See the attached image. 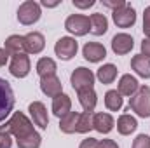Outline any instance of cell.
Instances as JSON below:
<instances>
[{"label":"cell","instance_id":"6da1fadb","mask_svg":"<svg viewBox=\"0 0 150 148\" xmlns=\"http://www.w3.org/2000/svg\"><path fill=\"white\" fill-rule=\"evenodd\" d=\"M0 131L14 134L16 141H18V148H38L40 147V141H42L40 134L33 129V124L21 111H16L5 122V125L0 127Z\"/></svg>","mask_w":150,"mask_h":148},{"label":"cell","instance_id":"7a4b0ae2","mask_svg":"<svg viewBox=\"0 0 150 148\" xmlns=\"http://www.w3.org/2000/svg\"><path fill=\"white\" fill-rule=\"evenodd\" d=\"M129 110L136 111V115H140L143 118H149L150 117V87L149 85L138 87V91L131 96Z\"/></svg>","mask_w":150,"mask_h":148},{"label":"cell","instance_id":"3957f363","mask_svg":"<svg viewBox=\"0 0 150 148\" xmlns=\"http://www.w3.org/2000/svg\"><path fill=\"white\" fill-rule=\"evenodd\" d=\"M14 108V92L11 84L5 78H0V122L7 118V115Z\"/></svg>","mask_w":150,"mask_h":148},{"label":"cell","instance_id":"277c9868","mask_svg":"<svg viewBox=\"0 0 150 148\" xmlns=\"http://www.w3.org/2000/svg\"><path fill=\"white\" fill-rule=\"evenodd\" d=\"M18 19L23 25H33L40 19V5L33 0L23 2L18 9Z\"/></svg>","mask_w":150,"mask_h":148},{"label":"cell","instance_id":"5b68a950","mask_svg":"<svg viewBox=\"0 0 150 148\" xmlns=\"http://www.w3.org/2000/svg\"><path fill=\"white\" fill-rule=\"evenodd\" d=\"M65 28L74 33L77 37H82L86 33L91 32V21L87 16H82V14H74V16H68L67 21H65Z\"/></svg>","mask_w":150,"mask_h":148},{"label":"cell","instance_id":"8992f818","mask_svg":"<svg viewBox=\"0 0 150 148\" xmlns=\"http://www.w3.org/2000/svg\"><path fill=\"white\" fill-rule=\"evenodd\" d=\"M93 84H94V73L84 66L77 68L72 73V85L77 92H80L84 89H93Z\"/></svg>","mask_w":150,"mask_h":148},{"label":"cell","instance_id":"52a82bcc","mask_svg":"<svg viewBox=\"0 0 150 148\" xmlns=\"http://www.w3.org/2000/svg\"><path fill=\"white\" fill-rule=\"evenodd\" d=\"M112 18H113V23H115L119 28H129V26H133L134 21H136V11H134L129 4H126L124 7L113 11Z\"/></svg>","mask_w":150,"mask_h":148},{"label":"cell","instance_id":"ba28073f","mask_svg":"<svg viewBox=\"0 0 150 148\" xmlns=\"http://www.w3.org/2000/svg\"><path fill=\"white\" fill-rule=\"evenodd\" d=\"M54 52H56V56L59 59L68 61L77 54V42L70 37H61L54 45Z\"/></svg>","mask_w":150,"mask_h":148},{"label":"cell","instance_id":"9c48e42d","mask_svg":"<svg viewBox=\"0 0 150 148\" xmlns=\"http://www.w3.org/2000/svg\"><path fill=\"white\" fill-rule=\"evenodd\" d=\"M9 72L18 77V78H23L30 73V59L26 54H16L12 56L11 59V65H9Z\"/></svg>","mask_w":150,"mask_h":148},{"label":"cell","instance_id":"30bf717a","mask_svg":"<svg viewBox=\"0 0 150 148\" xmlns=\"http://www.w3.org/2000/svg\"><path fill=\"white\" fill-rule=\"evenodd\" d=\"M40 89L44 94H47L49 98H56L59 94H63V85H61V80L56 77V75H51V77H44L40 80Z\"/></svg>","mask_w":150,"mask_h":148},{"label":"cell","instance_id":"8fae6325","mask_svg":"<svg viewBox=\"0 0 150 148\" xmlns=\"http://www.w3.org/2000/svg\"><path fill=\"white\" fill-rule=\"evenodd\" d=\"M28 111L35 122V125H38L40 129H47V124H49V117H47V110L44 106V103L40 101H33L30 106H28Z\"/></svg>","mask_w":150,"mask_h":148},{"label":"cell","instance_id":"7c38bea8","mask_svg":"<svg viewBox=\"0 0 150 148\" xmlns=\"http://www.w3.org/2000/svg\"><path fill=\"white\" fill-rule=\"evenodd\" d=\"M133 45H134V40H133L131 35H127V33H117L112 38V49H113V52L119 54V56L127 54L133 49Z\"/></svg>","mask_w":150,"mask_h":148},{"label":"cell","instance_id":"4fadbf2b","mask_svg":"<svg viewBox=\"0 0 150 148\" xmlns=\"http://www.w3.org/2000/svg\"><path fill=\"white\" fill-rule=\"evenodd\" d=\"M82 52H84V58L87 61H91V63H98V61H101L107 56V49L101 44H98V42H87L84 45Z\"/></svg>","mask_w":150,"mask_h":148},{"label":"cell","instance_id":"5bb4252c","mask_svg":"<svg viewBox=\"0 0 150 148\" xmlns=\"http://www.w3.org/2000/svg\"><path fill=\"white\" fill-rule=\"evenodd\" d=\"M93 129L101 134H108L113 129V118L110 113H94L93 115Z\"/></svg>","mask_w":150,"mask_h":148},{"label":"cell","instance_id":"9a60e30c","mask_svg":"<svg viewBox=\"0 0 150 148\" xmlns=\"http://www.w3.org/2000/svg\"><path fill=\"white\" fill-rule=\"evenodd\" d=\"M25 44H26V52L28 54H38L45 47L44 35L38 33V32H32V33L25 35Z\"/></svg>","mask_w":150,"mask_h":148},{"label":"cell","instance_id":"2e32d148","mask_svg":"<svg viewBox=\"0 0 150 148\" xmlns=\"http://www.w3.org/2000/svg\"><path fill=\"white\" fill-rule=\"evenodd\" d=\"M5 51L9 56H16V54H26V44L25 37L21 35H11L5 40Z\"/></svg>","mask_w":150,"mask_h":148},{"label":"cell","instance_id":"e0dca14e","mask_svg":"<svg viewBox=\"0 0 150 148\" xmlns=\"http://www.w3.org/2000/svg\"><path fill=\"white\" fill-rule=\"evenodd\" d=\"M52 111H54V115L59 117V118H63L67 113H70V111H72V101H70V98H68L67 94L56 96L54 101H52Z\"/></svg>","mask_w":150,"mask_h":148},{"label":"cell","instance_id":"ac0fdd59","mask_svg":"<svg viewBox=\"0 0 150 148\" xmlns=\"http://www.w3.org/2000/svg\"><path fill=\"white\" fill-rule=\"evenodd\" d=\"M77 94H79V101H80L84 111L93 113L94 108H96V103H98V98H96L94 89H84V91H80V92H77Z\"/></svg>","mask_w":150,"mask_h":148},{"label":"cell","instance_id":"d6986e66","mask_svg":"<svg viewBox=\"0 0 150 148\" xmlns=\"http://www.w3.org/2000/svg\"><path fill=\"white\" fill-rule=\"evenodd\" d=\"M138 80L131 75H122L119 82V94L120 96H133L138 91Z\"/></svg>","mask_w":150,"mask_h":148},{"label":"cell","instance_id":"ffe728a7","mask_svg":"<svg viewBox=\"0 0 150 148\" xmlns=\"http://www.w3.org/2000/svg\"><path fill=\"white\" fill-rule=\"evenodd\" d=\"M136 127H138L136 118L131 117V115H127V113H126V115H120L119 120H117V131H119L122 136H127V134L134 132Z\"/></svg>","mask_w":150,"mask_h":148},{"label":"cell","instance_id":"44dd1931","mask_svg":"<svg viewBox=\"0 0 150 148\" xmlns=\"http://www.w3.org/2000/svg\"><path fill=\"white\" fill-rule=\"evenodd\" d=\"M131 66H133V70L140 75V77L150 78V59L149 58L138 54V56H134V58L131 59Z\"/></svg>","mask_w":150,"mask_h":148},{"label":"cell","instance_id":"7402d4cb","mask_svg":"<svg viewBox=\"0 0 150 148\" xmlns=\"http://www.w3.org/2000/svg\"><path fill=\"white\" fill-rule=\"evenodd\" d=\"M89 21H91V33H93V35H103V33H107V30H108V21H107V18H105L103 14H100V12L91 14Z\"/></svg>","mask_w":150,"mask_h":148},{"label":"cell","instance_id":"603a6c76","mask_svg":"<svg viewBox=\"0 0 150 148\" xmlns=\"http://www.w3.org/2000/svg\"><path fill=\"white\" fill-rule=\"evenodd\" d=\"M79 117H80V113H77V111H70V113H67V115L61 118V122H59V129H61L63 132H67V134L77 132Z\"/></svg>","mask_w":150,"mask_h":148},{"label":"cell","instance_id":"cb8c5ba5","mask_svg":"<svg viewBox=\"0 0 150 148\" xmlns=\"http://www.w3.org/2000/svg\"><path fill=\"white\" fill-rule=\"evenodd\" d=\"M37 73L44 78V77H51L56 75V63L51 58H42L37 63Z\"/></svg>","mask_w":150,"mask_h":148},{"label":"cell","instance_id":"d4e9b609","mask_svg":"<svg viewBox=\"0 0 150 148\" xmlns=\"http://www.w3.org/2000/svg\"><path fill=\"white\" fill-rule=\"evenodd\" d=\"M98 80L101 82V84H112L113 80H115V77H117V68L113 66V65H103L100 70H98Z\"/></svg>","mask_w":150,"mask_h":148},{"label":"cell","instance_id":"484cf974","mask_svg":"<svg viewBox=\"0 0 150 148\" xmlns=\"http://www.w3.org/2000/svg\"><path fill=\"white\" fill-rule=\"evenodd\" d=\"M105 106L112 111L122 108V96L119 94V91H108L105 94Z\"/></svg>","mask_w":150,"mask_h":148},{"label":"cell","instance_id":"4316f807","mask_svg":"<svg viewBox=\"0 0 150 148\" xmlns=\"http://www.w3.org/2000/svg\"><path fill=\"white\" fill-rule=\"evenodd\" d=\"M93 129V113H80L79 124H77V132H89Z\"/></svg>","mask_w":150,"mask_h":148},{"label":"cell","instance_id":"83f0119b","mask_svg":"<svg viewBox=\"0 0 150 148\" xmlns=\"http://www.w3.org/2000/svg\"><path fill=\"white\" fill-rule=\"evenodd\" d=\"M133 148H150V138L147 134H138L133 141Z\"/></svg>","mask_w":150,"mask_h":148},{"label":"cell","instance_id":"f1b7e54d","mask_svg":"<svg viewBox=\"0 0 150 148\" xmlns=\"http://www.w3.org/2000/svg\"><path fill=\"white\" fill-rule=\"evenodd\" d=\"M11 147H12L11 134H9V132H4V131H0V148H11Z\"/></svg>","mask_w":150,"mask_h":148},{"label":"cell","instance_id":"f546056e","mask_svg":"<svg viewBox=\"0 0 150 148\" xmlns=\"http://www.w3.org/2000/svg\"><path fill=\"white\" fill-rule=\"evenodd\" d=\"M143 32L150 38V5L145 9V14H143Z\"/></svg>","mask_w":150,"mask_h":148},{"label":"cell","instance_id":"4dcf8cb0","mask_svg":"<svg viewBox=\"0 0 150 148\" xmlns=\"http://www.w3.org/2000/svg\"><path fill=\"white\" fill-rule=\"evenodd\" d=\"M103 5L105 7H110V9H113V11H117V9H120V7H124L126 5V2L124 0H103Z\"/></svg>","mask_w":150,"mask_h":148},{"label":"cell","instance_id":"1f68e13d","mask_svg":"<svg viewBox=\"0 0 150 148\" xmlns=\"http://www.w3.org/2000/svg\"><path fill=\"white\" fill-rule=\"evenodd\" d=\"M142 56H145V58L150 59V38H145L142 42Z\"/></svg>","mask_w":150,"mask_h":148},{"label":"cell","instance_id":"d6a6232c","mask_svg":"<svg viewBox=\"0 0 150 148\" xmlns=\"http://www.w3.org/2000/svg\"><path fill=\"white\" fill-rule=\"evenodd\" d=\"M80 148H98V140H93V138H87L80 143Z\"/></svg>","mask_w":150,"mask_h":148},{"label":"cell","instance_id":"836d02e7","mask_svg":"<svg viewBox=\"0 0 150 148\" xmlns=\"http://www.w3.org/2000/svg\"><path fill=\"white\" fill-rule=\"evenodd\" d=\"M98 148H119L113 140H101L98 141Z\"/></svg>","mask_w":150,"mask_h":148},{"label":"cell","instance_id":"e575fe53","mask_svg":"<svg viewBox=\"0 0 150 148\" xmlns=\"http://www.w3.org/2000/svg\"><path fill=\"white\" fill-rule=\"evenodd\" d=\"M74 5L79 7V9H87L91 5H94V0H86V2H79V0H74Z\"/></svg>","mask_w":150,"mask_h":148},{"label":"cell","instance_id":"d590c367","mask_svg":"<svg viewBox=\"0 0 150 148\" xmlns=\"http://www.w3.org/2000/svg\"><path fill=\"white\" fill-rule=\"evenodd\" d=\"M7 59H9V54H7V51H5V49H0V68H2V66H5Z\"/></svg>","mask_w":150,"mask_h":148},{"label":"cell","instance_id":"8d00e7d4","mask_svg":"<svg viewBox=\"0 0 150 148\" xmlns=\"http://www.w3.org/2000/svg\"><path fill=\"white\" fill-rule=\"evenodd\" d=\"M59 2H47V0H42V5L44 7H56Z\"/></svg>","mask_w":150,"mask_h":148}]
</instances>
